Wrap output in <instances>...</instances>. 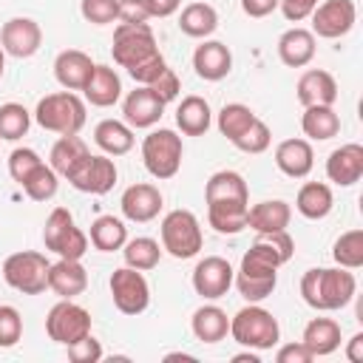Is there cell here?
<instances>
[{
    "label": "cell",
    "mask_w": 363,
    "mask_h": 363,
    "mask_svg": "<svg viewBox=\"0 0 363 363\" xmlns=\"http://www.w3.org/2000/svg\"><path fill=\"white\" fill-rule=\"evenodd\" d=\"M190 329H193L196 340H201V343H218V340H224L230 335V318H227V312L221 306L204 303V306H199L193 312Z\"/></svg>",
    "instance_id": "f1b7e54d"
},
{
    "label": "cell",
    "mask_w": 363,
    "mask_h": 363,
    "mask_svg": "<svg viewBox=\"0 0 363 363\" xmlns=\"http://www.w3.org/2000/svg\"><path fill=\"white\" fill-rule=\"evenodd\" d=\"M233 278H235V269L230 267L227 258L221 255H207L196 264L193 269V289L196 295H201L204 301H218L230 292L233 286Z\"/></svg>",
    "instance_id": "5bb4252c"
},
{
    "label": "cell",
    "mask_w": 363,
    "mask_h": 363,
    "mask_svg": "<svg viewBox=\"0 0 363 363\" xmlns=\"http://www.w3.org/2000/svg\"><path fill=\"white\" fill-rule=\"evenodd\" d=\"M23 337V318L11 303L0 306V349L17 346Z\"/></svg>",
    "instance_id": "bcb514c9"
},
{
    "label": "cell",
    "mask_w": 363,
    "mask_h": 363,
    "mask_svg": "<svg viewBox=\"0 0 363 363\" xmlns=\"http://www.w3.org/2000/svg\"><path fill=\"white\" fill-rule=\"evenodd\" d=\"M119 207H122V216L128 221H136V224H147L153 221L162 207H164V199L159 193L156 184H147V182H139V184H130L122 199H119Z\"/></svg>",
    "instance_id": "2e32d148"
},
{
    "label": "cell",
    "mask_w": 363,
    "mask_h": 363,
    "mask_svg": "<svg viewBox=\"0 0 363 363\" xmlns=\"http://www.w3.org/2000/svg\"><path fill=\"white\" fill-rule=\"evenodd\" d=\"M318 3L320 0H278V9L289 23H301L315 11Z\"/></svg>",
    "instance_id": "681fc988"
},
{
    "label": "cell",
    "mask_w": 363,
    "mask_h": 363,
    "mask_svg": "<svg viewBox=\"0 0 363 363\" xmlns=\"http://www.w3.org/2000/svg\"><path fill=\"white\" fill-rule=\"evenodd\" d=\"M164 360H196V357L184 354V352H173V354H164Z\"/></svg>",
    "instance_id": "6f0895ef"
},
{
    "label": "cell",
    "mask_w": 363,
    "mask_h": 363,
    "mask_svg": "<svg viewBox=\"0 0 363 363\" xmlns=\"http://www.w3.org/2000/svg\"><path fill=\"white\" fill-rule=\"evenodd\" d=\"M340 323L332 320V318H312L306 326H303V335H301V343L315 354V357H326L332 352L340 349Z\"/></svg>",
    "instance_id": "83f0119b"
},
{
    "label": "cell",
    "mask_w": 363,
    "mask_h": 363,
    "mask_svg": "<svg viewBox=\"0 0 363 363\" xmlns=\"http://www.w3.org/2000/svg\"><path fill=\"white\" fill-rule=\"evenodd\" d=\"M23 187V193L31 199V201H51L54 196H57V187H60V176L54 173V167L51 164H40V167H34L31 173H28V179L20 184Z\"/></svg>",
    "instance_id": "ab89813d"
},
{
    "label": "cell",
    "mask_w": 363,
    "mask_h": 363,
    "mask_svg": "<svg viewBox=\"0 0 363 363\" xmlns=\"http://www.w3.org/2000/svg\"><path fill=\"white\" fill-rule=\"evenodd\" d=\"M65 349H68V360H74V363H99L102 360V343L94 335H88L79 343L65 346Z\"/></svg>",
    "instance_id": "7dc6e473"
},
{
    "label": "cell",
    "mask_w": 363,
    "mask_h": 363,
    "mask_svg": "<svg viewBox=\"0 0 363 363\" xmlns=\"http://www.w3.org/2000/svg\"><path fill=\"white\" fill-rule=\"evenodd\" d=\"M182 156H184V145H182V136L170 128H156L150 130L145 139H142V162H145V170L164 182V179H173L182 167Z\"/></svg>",
    "instance_id": "8992f818"
},
{
    "label": "cell",
    "mask_w": 363,
    "mask_h": 363,
    "mask_svg": "<svg viewBox=\"0 0 363 363\" xmlns=\"http://www.w3.org/2000/svg\"><path fill=\"white\" fill-rule=\"evenodd\" d=\"M335 207V196H332V187L323 184V182H306L301 184L298 196H295V210L309 218V221H318V218H326Z\"/></svg>",
    "instance_id": "1f68e13d"
},
{
    "label": "cell",
    "mask_w": 363,
    "mask_h": 363,
    "mask_svg": "<svg viewBox=\"0 0 363 363\" xmlns=\"http://www.w3.org/2000/svg\"><path fill=\"white\" fill-rule=\"evenodd\" d=\"M79 14H82V20L91 23V26L116 23L119 0H82V3H79Z\"/></svg>",
    "instance_id": "ee69618b"
},
{
    "label": "cell",
    "mask_w": 363,
    "mask_h": 363,
    "mask_svg": "<svg viewBox=\"0 0 363 363\" xmlns=\"http://www.w3.org/2000/svg\"><path fill=\"white\" fill-rule=\"evenodd\" d=\"M28 128H31V113L26 111V105H20V102L0 105V139L17 142L28 133Z\"/></svg>",
    "instance_id": "60d3db41"
},
{
    "label": "cell",
    "mask_w": 363,
    "mask_h": 363,
    "mask_svg": "<svg viewBox=\"0 0 363 363\" xmlns=\"http://www.w3.org/2000/svg\"><path fill=\"white\" fill-rule=\"evenodd\" d=\"M147 88H150V91H153V94L167 105V102H173V99L179 96L182 82H179V77H176V71H173V68H164V71H162V74H159Z\"/></svg>",
    "instance_id": "c3c4849f"
},
{
    "label": "cell",
    "mask_w": 363,
    "mask_h": 363,
    "mask_svg": "<svg viewBox=\"0 0 363 363\" xmlns=\"http://www.w3.org/2000/svg\"><path fill=\"white\" fill-rule=\"evenodd\" d=\"M88 238H91L94 250H99V252H116V250H122L125 241H128V227H125V221L116 218V216H96V218L91 221Z\"/></svg>",
    "instance_id": "8d00e7d4"
},
{
    "label": "cell",
    "mask_w": 363,
    "mask_h": 363,
    "mask_svg": "<svg viewBox=\"0 0 363 363\" xmlns=\"http://www.w3.org/2000/svg\"><path fill=\"white\" fill-rule=\"evenodd\" d=\"M295 94H298V102L303 108L309 105H335L337 99V82L329 71L323 68H309L298 77V85H295Z\"/></svg>",
    "instance_id": "7402d4cb"
},
{
    "label": "cell",
    "mask_w": 363,
    "mask_h": 363,
    "mask_svg": "<svg viewBox=\"0 0 363 363\" xmlns=\"http://www.w3.org/2000/svg\"><path fill=\"white\" fill-rule=\"evenodd\" d=\"M332 258L337 267L346 269H360L363 267V230H346L332 247Z\"/></svg>",
    "instance_id": "b9f144b4"
},
{
    "label": "cell",
    "mask_w": 363,
    "mask_h": 363,
    "mask_svg": "<svg viewBox=\"0 0 363 363\" xmlns=\"http://www.w3.org/2000/svg\"><path fill=\"white\" fill-rule=\"evenodd\" d=\"M145 6H147L150 17H170V14L179 11L182 0H145Z\"/></svg>",
    "instance_id": "db71d44e"
},
{
    "label": "cell",
    "mask_w": 363,
    "mask_h": 363,
    "mask_svg": "<svg viewBox=\"0 0 363 363\" xmlns=\"http://www.w3.org/2000/svg\"><path fill=\"white\" fill-rule=\"evenodd\" d=\"M94 142L105 156H125L133 150V128L119 119H102L94 128Z\"/></svg>",
    "instance_id": "4dcf8cb0"
},
{
    "label": "cell",
    "mask_w": 363,
    "mask_h": 363,
    "mask_svg": "<svg viewBox=\"0 0 363 363\" xmlns=\"http://www.w3.org/2000/svg\"><path fill=\"white\" fill-rule=\"evenodd\" d=\"M43 164V159H40V153L34 150V147H14L11 153H9V176L17 182V184H23L26 179H28V173L34 170V167H40Z\"/></svg>",
    "instance_id": "f6af8a7d"
},
{
    "label": "cell",
    "mask_w": 363,
    "mask_h": 363,
    "mask_svg": "<svg viewBox=\"0 0 363 363\" xmlns=\"http://www.w3.org/2000/svg\"><path fill=\"white\" fill-rule=\"evenodd\" d=\"M94 65H96V62H94L85 51H79V48H65V51H60L57 60H54V77H57V82H60L65 91H82L85 82H88V77H91V71H94Z\"/></svg>",
    "instance_id": "44dd1931"
},
{
    "label": "cell",
    "mask_w": 363,
    "mask_h": 363,
    "mask_svg": "<svg viewBox=\"0 0 363 363\" xmlns=\"http://www.w3.org/2000/svg\"><path fill=\"white\" fill-rule=\"evenodd\" d=\"M0 45L9 57H17V60H28L40 51L43 45V28L37 20L31 17H11L3 23L0 28Z\"/></svg>",
    "instance_id": "9a60e30c"
},
{
    "label": "cell",
    "mask_w": 363,
    "mask_h": 363,
    "mask_svg": "<svg viewBox=\"0 0 363 363\" xmlns=\"http://www.w3.org/2000/svg\"><path fill=\"white\" fill-rule=\"evenodd\" d=\"M295 255V241L286 230L281 233H258L250 250L241 258V267L233 278L238 295L247 303H258L269 298L278 286V267H284Z\"/></svg>",
    "instance_id": "6da1fadb"
},
{
    "label": "cell",
    "mask_w": 363,
    "mask_h": 363,
    "mask_svg": "<svg viewBox=\"0 0 363 363\" xmlns=\"http://www.w3.org/2000/svg\"><path fill=\"white\" fill-rule=\"evenodd\" d=\"M301 130L309 142H326L340 133V116L332 105H309L301 116Z\"/></svg>",
    "instance_id": "836d02e7"
},
{
    "label": "cell",
    "mask_w": 363,
    "mask_h": 363,
    "mask_svg": "<svg viewBox=\"0 0 363 363\" xmlns=\"http://www.w3.org/2000/svg\"><path fill=\"white\" fill-rule=\"evenodd\" d=\"M252 122H255V113H252V108H247L244 102H227V105L218 111V116H216V125H218L221 136H227L230 142H235Z\"/></svg>",
    "instance_id": "f35d334b"
},
{
    "label": "cell",
    "mask_w": 363,
    "mask_h": 363,
    "mask_svg": "<svg viewBox=\"0 0 363 363\" xmlns=\"http://www.w3.org/2000/svg\"><path fill=\"white\" fill-rule=\"evenodd\" d=\"M162 250L170 252L173 258L184 261V258H193L199 255L201 244H204V235H201V224L196 218V213L190 210H170L164 218H162Z\"/></svg>",
    "instance_id": "52a82bcc"
},
{
    "label": "cell",
    "mask_w": 363,
    "mask_h": 363,
    "mask_svg": "<svg viewBox=\"0 0 363 363\" xmlns=\"http://www.w3.org/2000/svg\"><path fill=\"white\" fill-rule=\"evenodd\" d=\"M85 102L96 105V108H111L122 99V79L111 65H94L85 88H82Z\"/></svg>",
    "instance_id": "d4e9b609"
},
{
    "label": "cell",
    "mask_w": 363,
    "mask_h": 363,
    "mask_svg": "<svg viewBox=\"0 0 363 363\" xmlns=\"http://www.w3.org/2000/svg\"><path fill=\"white\" fill-rule=\"evenodd\" d=\"M309 17H312L315 37L340 40L352 31V26L357 20V9H354V0H320Z\"/></svg>",
    "instance_id": "7c38bea8"
},
{
    "label": "cell",
    "mask_w": 363,
    "mask_h": 363,
    "mask_svg": "<svg viewBox=\"0 0 363 363\" xmlns=\"http://www.w3.org/2000/svg\"><path fill=\"white\" fill-rule=\"evenodd\" d=\"M275 167L289 179H306L315 167V150L309 139H284L275 147Z\"/></svg>",
    "instance_id": "ffe728a7"
},
{
    "label": "cell",
    "mask_w": 363,
    "mask_h": 363,
    "mask_svg": "<svg viewBox=\"0 0 363 363\" xmlns=\"http://www.w3.org/2000/svg\"><path fill=\"white\" fill-rule=\"evenodd\" d=\"M34 119L43 130H51L57 136H74L85 128V102L74 91L45 94L34 108Z\"/></svg>",
    "instance_id": "277c9868"
},
{
    "label": "cell",
    "mask_w": 363,
    "mask_h": 363,
    "mask_svg": "<svg viewBox=\"0 0 363 363\" xmlns=\"http://www.w3.org/2000/svg\"><path fill=\"white\" fill-rule=\"evenodd\" d=\"M88 153H91V150H88V145L79 139V133H74V136H60V139L51 145L48 164L54 167L57 176L68 179V176L82 164V159H85Z\"/></svg>",
    "instance_id": "e575fe53"
},
{
    "label": "cell",
    "mask_w": 363,
    "mask_h": 363,
    "mask_svg": "<svg viewBox=\"0 0 363 363\" xmlns=\"http://www.w3.org/2000/svg\"><path fill=\"white\" fill-rule=\"evenodd\" d=\"M230 335L238 346L264 352V349H272L281 340V326H278V318L269 309H264L258 303H250V306H241L230 318Z\"/></svg>",
    "instance_id": "5b68a950"
},
{
    "label": "cell",
    "mask_w": 363,
    "mask_h": 363,
    "mask_svg": "<svg viewBox=\"0 0 363 363\" xmlns=\"http://www.w3.org/2000/svg\"><path fill=\"white\" fill-rule=\"evenodd\" d=\"M269 142H272V133H269V125L264 122V119H258L255 116V122L233 142L241 153H264L267 147H269Z\"/></svg>",
    "instance_id": "7bdbcfd3"
},
{
    "label": "cell",
    "mask_w": 363,
    "mask_h": 363,
    "mask_svg": "<svg viewBox=\"0 0 363 363\" xmlns=\"http://www.w3.org/2000/svg\"><path fill=\"white\" fill-rule=\"evenodd\" d=\"M122 258H125V267H133L139 272H147L159 264L162 258V247L156 238H147V235H136V238H128L125 247H122Z\"/></svg>",
    "instance_id": "74e56055"
},
{
    "label": "cell",
    "mask_w": 363,
    "mask_h": 363,
    "mask_svg": "<svg viewBox=\"0 0 363 363\" xmlns=\"http://www.w3.org/2000/svg\"><path fill=\"white\" fill-rule=\"evenodd\" d=\"M111 54L113 62L125 68L139 85H150L167 68L156 45V34L147 23H116Z\"/></svg>",
    "instance_id": "7a4b0ae2"
},
{
    "label": "cell",
    "mask_w": 363,
    "mask_h": 363,
    "mask_svg": "<svg viewBox=\"0 0 363 363\" xmlns=\"http://www.w3.org/2000/svg\"><path fill=\"white\" fill-rule=\"evenodd\" d=\"M48 267L51 264L43 252L20 250L3 261V281L23 295H40L48 289Z\"/></svg>",
    "instance_id": "ba28073f"
},
{
    "label": "cell",
    "mask_w": 363,
    "mask_h": 363,
    "mask_svg": "<svg viewBox=\"0 0 363 363\" xmlns=\"http://www.w3.org/2000/svg\"><path fill=\"white\" fill-rule=\"evenodd\" d=\"M346 360L349 363H363V332L352 335L346 343Z\"/></svg>",
    "instance_id": "11a10c76"
},
{
    "label": "cell",
    "mask_w": 363,
    "mask_h": 363,
    "mask_svg": "<svg viewBox=\"0 0 363 363\" xmlns=\"http://www.w3.org/2000/svg\"><path fill=\"white\" fill-rule=\"evenodd\" d=\"M147 20H150V14H147L145 0H119L116 23H147Z\"/></svg>",
    "instance_id": "f907efd6"
},
{
    "label": "cell",
    "mask_w": 363,
    "mask_h": 363,
    "mask_svg": "<svg viewBox=\"0 0 363 363\" xmlns=\"http://www.w3.org/2000/svg\"><path fill=\"white\" fill-rule=\"evenodd\" d=\"M176 125L184 136H204L213 125V111H210L207 99L196 96V94L184 96L176 108Z\"/></svg>",
    "instance_id": "f546056e"
},
{
    "label": "cell",
    "mask_w": 363,
    "mask_h": 363,
    "mask_svg": "<svg viewBox=\"0 0 363 363\" xmlns=\"http://www.w3.org/2000/svg\"><path fill=\"white\" fill-rule=\"evenodd\" d=\"M111 301L122 315H142L150 306V286L145 275L133 267H119L111 272Z\"/></svg>",
    "instance_id": "8fae6325"
},
{
    "label": "cell",
    "mask_w": 363,
    "mask_h": 363,
    "mask_svg": "<svg viewBox=\"0 0 363 363\" xmlns=\"http://www.w3.org/2000/svg\"><path fill=\"white\" fill-rule=\"evenodd\" d=\"M48 289L60 298H77L88 289V269L77 258H60L48 267Z\"/></svg>",
    "instance_id": "603a6c76"
},
{
    "label": "cell",
    "mask_w": 363,
    "mask_h": 363,
    "mask_svg": "<svg viewBox=\"0 0 363 363\" xmlns=\"http://www.w3.org/2000/svg\"><path fill=\"white\" fill-rule=\"evenodd\" d=\"M3 71H6V51H3V45H0V79H3Z\"/></svg>",
    "instance_id": "680465c9"
},
{
    "label": "cell",
    "mask_w": 363,
    "mask_h": 363,
    "mask_svg": "<svg viewBox=\"0 0 363 363\" xmlns=\"http://www.w3.org/2000/svg\"><path fill=\"white\" fill-rule=\"evenodd\" d=\"M43 244H45V250L57 252L60 258L82 261V255L88 252V235L77 227L68 207H54L48 213L45 227H43Z\"/></svg>",
    "instance_id": "9c48e42d"
},
{
    "label": "cell",
    "mask_w": 363,
    "mask_h": 363,
    "mask_svg": "<svg viewBox=\"0 0 363 363\" xmlns=\"http://www.w3.org/2000/svg\"><path fill=\"white\" fill-rule=\"evenodd\" d=\"M241 201L250 204V187L238 170H216L204 184V204Z\"/></svg>",
    "instance_id": "4316f807"
},
{
    "label": "cell",
    "mask_w": 363,
    "mask_h": 363,
    "mask_svg": "<svg viewBox=\"0 0 363 363\" xmlns=\"http://www.w3.org/2000/svg\"><path fill=\"white\" fill-rule=\"evenodd\" d=\"M278 60L286 68H303L315 60V34L309 28H286L278 37Z\"/></svg>",
    "instance_id": "cb8c5ba5"
},
{
    "label": "cell",
    "mask_w": 363,
    "mask_h": 363,
    "mask_svg": "<svg viewBox=\"0 0 363 363\" xmlns=\"http://www.w3.org/2000/svg\"><path fill=\"white\" fill-rule=\"evenodd\" d=\"M326 179L337 187H352L363 179V145L346 142L335 147L326 159Z\"/></svg>",
    "instance_id": "e0dca14e"
},
{
    "label": "cell",
    "mask_w": 363,
    "mask_h": 363,
    "mask_svg": "<svg viewBox=\"0 0 363 363\" xmlns=\"http://www.w3.org/2000/svg\"><path fill=\"white\" fill-rule=\"evenodd\" d=\"M116 179H119V170H116L113 159L105 156V153H102V156L88 153V156L82 159V164L68 176V182H71L74 190L91 193V196H105V193L116 184Z\"/></svg>",
    "instance_id": "4fadbf2b"
},
{
    "label": "cell",
    "mask_w": 363,
    "mask_h": 363,
    "mask_svg": "<svg viewBox=\"0 0 363 363\" xmlns=\"http://www.w3.org/2000/svg\"><path fill=\"white\" fill-rule=\"evenodd\" d=\"M218 28V11L210 3H187L179 14V31L193 37V40H207Z\"/></svg>",
    "instance_id": "d6a6232c"
},
{
    "label": "cell",
    "mask_w": 363,
    "mask_h": 363,
    "mask_svg": "<svg viewBox=\"0 0 363 363\" xmlns=\"http://www.w3.org/2000/svg\"><path fill=\"white\" fill-rule=\"evenodd\" d=\"M233 363H261V357L255 352H238L233 354Z\"/></svg>",
    "instance_id": "9f6ffc18"
},
{
    "label": "cell",
    "mask_w": 363,
    "mask_h": 363,
    "mask_svg": "<svg viewBox=\"0 0 363 363\" xmlns=\"http://www.w3.org/2000/svg\"><path fill=\"white\" fill-rule=\"evenodd\" d=\"M357 292V281L346 267H312L301 278V298L318 312L343 309Z\"/></svg>",
    "instance_id": "3957f363"
},
{
    "label": "cell",
    "mask_w": 363,
    "mask_h": 363,
    "mask_svg": "<svg viewBox=\"0 0 363 363\" xmlns=\"http://www.w3.org/2000/svg\"><path fill=\"white\" fill-rule=\"evenodd\" d=\"M241 9H244L247 17L261 20V17H267L278 9V0H241Z\"/></svg>",
    "instance_id": "f5cc1de1"
},
{
    "label": "cell",
    "mask_w": 363,
    "mask_h": 363,
    "mask_svg": "<svg viewBox=\"0 0 363 363\" xmlns=\"http://www.w3.org/2000/svg\"><path fill=\"white\" fill-rule=\"evenodd\" d=\"M275 360H278V363H312L315 354L298 340V343H286V346H281V349L275 352Z\"/></svg>",
    "instance_id": "816d5d0a"
},
{
    "label": "cell",
    "mask_w": 363,
    "mask_h": 363,
    "mask_svg": "<svg viewBox=\"0 0 363 363\" xmlns=\"http://www.w3.org/2000/svg\"><path fill=\"white\" fill-rule=\"evenodd\" d=\"M247 210L250 204H241V201L207 204V224L221 235H238L241 230H247Z\"/></svg>",
    "instance_id": "d590c367"
},
{
    "label": "cell",
    "mask_w": 363,
    "mask_h": 363,
    "mask_svg": "<svg viewBox=\"0 0 363 363\" xmlns=\"http://www.w3.org/2000/svg\"><path fill=\"white\" fill-rule=\"evenodd\" d=\"M196 77L204 82H218L233 71V54L221 40H204L193 51Z\"/></svg>",
    "instance_id": "d6986e66"
},
{
    "label": "cell",
    "mask_w": 363,
    "mask_h": 363,
    "mask_svg": "<svg viewBox=\"0 0 363 363\" xmlns=\"http://www.w3.org/2000/svg\"><path fill=\"white\" fill-rule=\"evenodd\" d=\"M292 221V207L284 199H267L247 210V227L258 233H281Z\"/></svg>",
    "instance_id": "484cf974"
},
{
    "label": "cell",
    "mask_w": 363,
    "mask_h": 363,
    "mask_svg": "<svg viewBox=\"0 0 363 363\" xmlns=\"http://www.w3.org/2000/svg\"><path fill=\"white\" fill-rule=\"evenodd\" d=\"M162 113H164V102L147 85L128 91V96L122 99V116L130 128H153L162 119Z\"/></svg>",
    "instance_id": "ac0fdd59"
},
{
    "label": "cell",
    "mask_w": 363,
    "mask_h": 363,
    "mask_svg": "<svg viewBox=\"0 0 363 363\" xmlns=\"http://www.w3.org/2000/svg\"><path fill=\"white\" fill-rule=\"evenodd\" d=\"M45 332L60 346H74L91 335V312L74 298H60L45 315Z\"/></svg>",
    "instance_id": "30bf717a"
}]
</instances>
